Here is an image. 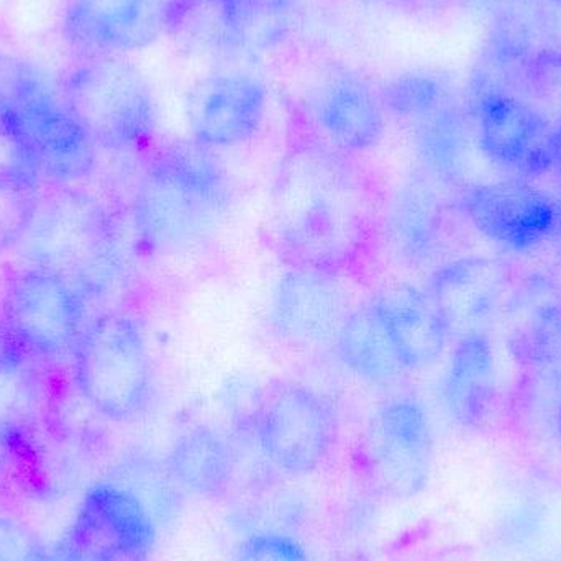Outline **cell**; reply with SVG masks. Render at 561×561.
I'll list each match as a JSON object with an SVG mask.
<instances>
[{
  "instance_id": "obj_19",
  "label": "cell",
  "mask_w": 561,
  "mask_h": 561,
  "mask_svg": "<svg viewBox=\"0 0 561 561\" xmlns=\"http://www.w3.org/2000/svg\"><path fill=\"white\" fill-rule=\"evenodd\" d=\"M510 352L520 365L552 368L561 363V287L529 276L507 297L501 312Z\"/></svg>"
},
{
  "instance_id": "obj_8",
  "label": "cell",
  "mask_w": 561,
  "mask_h": 561,
  "mask_svg": "<svg viewBox=\"0 0 561 561\" xmlns=\"http://www.w3.org/2000/svg\"><path fill=\"white\" fill-rule=\"evenodd\" d=\"M363 460L371 483L386 496L409 500L431 477L434 435L427 412L411 396L386 399L369 419Z\"/></svg>"
},
{
  "instance_id": "obj_2",
  "label": "cell",
  "mask_w": 561,
  "mask_h": 561,
  "mask_svg": "<svg viewBox=\"0 0 561 561\" xmlns=\"http://www.w3.org/2000/svg\"><path fill=\"white\" fill-rule=\"evenodd\" d=\"M236 203L229 171L214 151L173 144L148 160L131 203L138 245L180 255L210 239Z\"/></svg>"
},
{
  "instance_id": "obj_24",
  "label": "cell",
  "mask_w": 561,
  "mask_h": 561,
  "mask_svg": "<svg viewBox=\"0 0 561 561\" xmlns=\"http://www.w3.org/2000/svg\"><path fill=\"white\" fill-rule=\"evenodd\" d=\"M224 45L249 55L270 51L293 32L299 0H214Z\"/></svg>"
},
{
  "instance_id": "obj_5",
  "label": "cell",
  "mask_w": 561,
  "mask_h": 561,
  "mask_svg": "<svg viewBox=\"0 0 561 561\" xmlns=\"http://www.w3.org/2000/svg\"><path fill=\"white\" fill-rule=\"evenodd\" d=\"M72 355L76 386L101 417L127 424L147 411L153 368L135 317L108 310L89 320Z\"/></svg>"
},
{
  "instance_id": "obj_1",
  "label": "cell",
  "mask_w": 561,
  "mask_h": 561,
  "mask_svg": "<svg viewBox=\"0 0 561 561\" xmlns=\"http://www.w3.org/2000/svg\"><path fill=\"white\" fill-rule=\"evenodd\" d=\"M382 203L350 154L323 144L293 148L268 196L270 245L287 266L348 276L379 239Z\"/></svg>"
},
{
  "instance_id": "obj_22",
  "label": "cell",
  "mask_w": 561,
  "mask_h": 561,
  "mask_svg": "<svg viewBox=\"0 0 561 561\" xmlns=\"http://www.w3.org/2000/svg\"><path fill=\"white\" fill-rule=\"evenodd\" d=\"M167 463L174 483L187 493L219 497L232 483L236 454L219 431L196 425L174 440Z\"/></svg>"
},
{
  "instance_id": "obj_3",
  "label": "cell",
  "mask_w": 561,
  "mask_h": 561,
  "mask_svg": "<svg viewBox=\"0 0 561 561\" xmlns=\"http://www.w3.org/2000/svg\"><path fill=\"white\" fill-rule=\"evenodd\" d=\"M0 128L23 161L56 184L85 180L95 147L42 69L0 53Z\"/></svg>"
},
{
  "instance_id": "obj_7",
  "label": "cell",
  "mask_w": 561,
  "mask_h": 561,
  "mask_svg": "<svg viewBox=\"0 0 561 561\" xmlns=\"http://www.w3.org/2000/svg\"><path fill=\"white\" fill-rule=\"evenodd\" d=\"M255 435L263 457L289 477L316 473L339 444L335 409L304 382H279L260 402Z\"/></svg>"
},
{
  "instance_id": "obj_15",
  "label": "cell",
  "mask_w": 561,
  "mask_h": 561,
  "mask_svg": "<svg viewBox=\"0 0 561 561\" xmlns=\"http://www.w3.org/2000/svg\"><path fill=\"white\" fill-rule=\"evenodd\" d=\"M478 138L490 160L524 174L553 164L552 137L546 118L516 95L491 92L477 104Z\"/></svg>"
},
{
  "instance_id": "obj_31",
  "label": "cell",
  "mask_w": 561,
  "mask_h": 561,
  "mask_svg": "<svg viewBox=\"0 0 561 561\" xmlns=\"http://www.w3.org/2000/svg\"><path fill=\"white\" fill-rule=\"evenodd\" d=\"M559 171H560V176H561V168H560V170H559Z\"/></svg>"
},
{
  "instance_id": "obj_29",
  "label": "cell",
  "mask_w": 561,
  "mask_h": 561,
  "mask_svg": "<svg viewBox=\"0 0 561 561\" xmlns=\"http://www.w3.org/2000/svg\"><path fill=\"white\" fill-rule=\"evenodd\" d=\"M557 424H559V432H560V437H561V408L559 411V417H557Z\"/></svg>"
},
{
  "instance_id": "obj_20",
  "label": "cell",
  "mask_w": 561,
  "mask_h": 561,
  "mask_svg": "<svg viewBox=\"0 0 561 561\" xmlns=\"http://www.w3.org/2000/svg\"><path fill=\"white\" fill-rule=\"evenodd\" d=\"M369 300L405 373L421 371L440 359L450 333L425 290L398 284Z\"/></svg>"
},
{
  "instance_id": "obj_14",
  "label": "cell",
  "mask_w": 561,
  "mask_h": 561,
  "mask_svg": "<svg viewBox=\"0 0 561 561\" xmlns=\"http://www.w3.org/2000/svg\"><path fill=\"white\" fill-rule=\"evenodd\" d=\"M507 266L483 256L455 260L435 270L425 293L448 333L461 336L486 333L503 312L507 297Z\"/></svg>"
},
{
  "instance_id": "obj_12",
  "label": "cell",
  "mask_w": 561,
  "mask_h": 561,
  "mask_svg": "<svg viewBox=\"0 0 561 561\" xmlns=\"http://www.w3.org/2000/svg\"><path fill=\"white\" fill-rule=\"evenodd\" d=\"M170 0H68L61 36L78 58L122 56L153 45L167 32Z\"/></svg>"
},
{
  "instance_id": "obj_21",
  "label": "cell",
  "mask_w": 561,
  "mask_h": 561,
  "mask_svg": "<svg viewBox=\"0 0 561 561\" xmlns=\"http://www.w3.org/2000/svg\"><path fill=\"white\" fill-rule=\"evenodd\" d=\"M496 394V365L486 333L461 336L448 362L442 396L455 421L480 427Z\"/></svg>"
},
{
  "instance_id": "obj_6",
  "label": "cell",
  "mask_w": 561,
  "mask_h": 561,
  "mask_svg": "<svg viewBox=\"0 0 561 561\" xmlns=\"http://www.w3.org/2000/svg\"><path fill=\"white\" fill-rule=\"evenodd\" d=\"M16 250L32 265L65 276H89V283L115 272L112 226L88 194L61 187L33 203L16 233Z\"/></svg>"
},
{
  "instance_id": "obj_10",
  "label": "cell",
  "mask_w": 561,
  "mask_h": 561,
  "mask_svg": "<svg viewBox=\"0 0 561 561\" xmlns=\"http://www.w3.org/2000/svg\"><path fill=\"white\" fill-rule=\"evenodd\" d=\"M345 276L287 266L273 284L266 325L283 345L312 350L333 345L355 309Z\"/></svg>"
},
{
  "instance_id": "obj_28",
  "label": "cell",
  "mask_w": 561,
  "mask_h": 561,
  "mask_svg": "<svg viewBox=\"0 0 561 561\" xmlns=\"http://www.w3.org/2000/svg\"><path fill=\"white\" fill-rule=\"evenodd\" d=\"M552 150H553V164L557 168H561V127L553 134L552 137Z\"/></svg>"
},
{
  "instance_id": "obj_23",
  "label": "cell",
  "mask_w": 561,
  "mask_h": 561,
  "mask_svg": "<svg viewBox=\"0 0 561 561\" xmlns=\"http://www.w3.org/2000/svg\"><path fill=\"white\" fill-rule=\"evenodd\" d=\"M343 368L368 386H389L404 375L371 300L355 307L333 342Z\"/></svg>"
},
{
  "instance_id": "obj_26",
  "label": "cell",
  "mask_w": 561,
  "mask_h": 561,
  "mask_svg": "<svg viewBox=\"0 0 561 561\" xmlns=\"http://www.w3.org/2000/svg\"><path fill=\"white\" fill-rule=\"evenodd\" d=\"M379 98L386 114L415 124L447 104L448 92L437 76L424 71H409L391 79L379 92Z\"/></svg>"
},
{
  "instance_id": "obj_18",
  "label": "cell",
  "mask_w": 561,
  "mask_h": 561,
  "mask_svg": "<svg viewBox=\"0 0 561 561\" xmlns=\"http://www.w3.org/2000/svg\"><path fill=\"white\" fill-rule=\"evenodd\" d=\"M444 232V209L428 178L411 174L381 206L379 237L405 266H422L437 255Z\"/></svg>"
},
{
  "instance_id": "obj_27",
  "label": "cell",
  "mask_w": 561,
  "mask_h": 561,
  "mask_svg": "<svg viewBox=\"0 0 561 561\" xmlns=\"http://www.w3.org/2000/svg\"><path fill=\"white\" fill-rule=\"evenodd\" d=\"M35 549L16 527H0V561H33Z\"/></svg>"
},
{
  "instance_id": "obj_17",
  "label": "cell",
  "mask_w": 561,
  "mask_h": 561,
  "mask_svg": "<svg viewBox=\"0 0 561 561\" xmlns=\"http://www.w3.org/2000/svg\"><path fill=\"white\" fill-rule=\"evenodd\" d=\"M312 115L323 145L340 153H363L385 137L381 98L365 79L350 72L327 79L313 98Z\"/></svg>"
},
{
  "instance_id": "obj_25",
  "label": "cell",
  "mask_w": 561,
  "mask_h": 561,
  "mask_svg": "<svg viewBox=\"0 0 561 561\" xmlns=\"http://www.w3.org/2000/svg\"><path fill=\"white\" fill-rule=\"evenodd\" d=\"M414 147L431 176L455 180L465 154V127L460 112L447 102L415 122Z\"/></svg>"
},
{
  "instance_id": "obj_16",
  "label": "cell",
  "mask_w": 561,
  "mask_h": 561,
  "mask_svg": "<svg viewBox=\"0 0 561 561\" xmlns=\"http://www.w3.org/2000/svg\"><path fill=\"white\" fill-rule=\"evenodd\" d=\"M463 206L478 232L514 250L536 245L557 224L552 199L524 181L471 187Z\"/></svg>"
},
{
  "instance_id": "obj_11",
  "label": "cell",
  "mask_w": 561,
  "mask_h": 561,
  "mask_svg": "<svg viewBox=\"0 0 561 561\" xmlns=\"http://www.w3.org/2000/svg\"><path fill=\"white\" fill-rule=\"evenodd\" d=\"M3 310L16 339L48 358L75 352L88 323L84 297L75 284L38 268L25 270L9 280Z\"/></svg>"
},
{
  "instance_id": "obj_13",
  "label": "cell",
  "mask_w": 561,
  "mask_h": 561,
  "mask_svg": "<svg viewBox=\"0 0 561 561\" xmlns=\"http://www.w3.org/2000/svg\"><path fill=\"white\" fill-rule=\"evenodd\" d=\"M268 112V91L245 72H222L201 81L187 98L191 141L206 150H230L256 137Z\"/></svg>"
},
{
  "instance_id": "obj_9",
  "label": "cell",
  "mask_w": 561,
  "mask_h": 561,
  "mask_svg": "<svg viewBox=\"0 0 561 561\" xmlns=\"http://www.w3.org/2000/svg\"><path fill=\"white\" fill-rule=\"evenodd\" d=\"M157 546L150 511L115 484L92 488L58 549L59 561H148Z\"/></svg>"
},
{
  "instance_id": "obj_4",
  "label": "cell",
  "mask_w": 561,
  "mask_h": 561,
  "mask_svg": "<svg viewBox=\"0 0 561 561\" xmlns=\"http://www.w3.org/2000/svg\"><path fill=\"white\" fill-rule=\"evenodd\" d=\"M59 92L95 147L138 153L153 144V94L144 75L122 56L79 58L61 79Z\"/></svg>"
},
{
  "instance_id": "obj_30",
  "label": "cell",
  "mask_w": 561,
  "mask_h": 561,
  "mask_svg": "<svg viewBox=\"0 0 561 561\" xmlns=\"http://www.w3.org/2000/svg\"><path fill=\"white\" fill-rule=\"evenodd\" d=\"M550 2H556L559 3V5H561V0H550Z\"/></svg>"
}]
</instances>
